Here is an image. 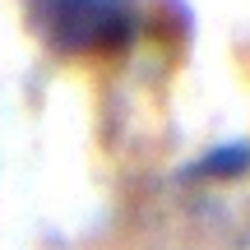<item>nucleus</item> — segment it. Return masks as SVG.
<instances>
[{
  "label": "nucleus",
  "mask_w": 250,
  "mask_h": 250,
  "mask_svg": "<svg viewBox=\"0 0 250 250\" xmlns=\"http://www.w3.org/2000/svg\"><path fill=\"white\" fill-rule=\"evenodd\" d=\"M23 19L28 33L61 61L116 56L139 28L130 0H23Z\"/></svg>",
  "instance_id": "f257e3e1"
},
{
  "label": "nucleus",
  "mask_w": 250,
  "mask_h": 250,
  "mask_svg": "<svg viewBox=\"0 0 250 250\" xmlns=\"http://www.w3.org/2000/svg\"><path fill=\"white\" fill-rule=\"evenodd\" d=\"M246 167H250V148L246 144H232V148H213L208 158H199L195 167H190V176H199V181H232V176H241Z\"/></svg>",
  "instance_id": "f03ea898"
}]
</instances>
